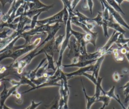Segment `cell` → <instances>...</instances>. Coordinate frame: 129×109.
<instances>
[{
	"label": "cell",
	"mask_w": 129,
	"mask_h": 109,
	"mask_svg": "<svg viewBox=\"0 0 129 109\" xmlns=\"http://www.w3.org/2000/svg\"><path fill=\"white\" fill-rule=\"evenodd\" d=\"M120 88L123 90V94L125 96L127 95L129 93V81L126 82L123 86L120 87Z\"/></svg>",
	"instance_id": "38"
},
{
	"label": "cell",
	"mask_w": 129,
	"mask_h": 109,
	"mask_svg": "<svg viewBox=\"0 0 129 109\" xmlns=\"http://www.w3.org/2000/svg\"><path fill=\"white\" fill-rule=\"evenodd\" d=\"M97 61V59L93 60L91 61H79L76 64H71L68 65H63L62 64V67L64 68H69V67H78V68H83L89 65L95 61Z\"/></svg>",
	"instance_id": "17"
},
{
	"label": "cell",
	"mask_w": 129,
	"mask_h": 109,
	"mask_svg": "<svg viewBox=\"0 0 129 109\" xmlns=\"http://www.w3.org/2000/svg\"><path fill=\"white\" fill-rule=\"evenodd\" d=\"M3 15V14L2 11L0 10V22H1V19H2V18Z\"/></svg>",
	"instance_id": "50"
},
{
	"label": "cell",
	"mask_w": 129,
	"mask_h": 109,
	"mask_svg": "<svg viewBox=\"0 0 129 109\" xmlns=\"http://www.w3.org/2000/svg\"><path fill=\"white\" fill-rule=\"evenodd\" d=\"M72 109H73V108H72Z\"/></svg>",
	"instance_id": "58"
},
{
	"label": "cell",
	"mask_w": 129,
	"mask_h": 109,
	"mask_svg": "<svg viewBox=\"0 0 129 109\" xmlns=\"http://www.w3.org/2000/svg\"><path fill=\"white\" fill-rule=\"evenodd\" d=\"M102 56L101 52L97 49L96 51L93 53H87L85 55H80L78 57L79 61H87L96 60Z\"/></svg>",
	"instance_id": "12"
},
{
	"label": "cell",
	"mask_w": 129,
	"mask_h": 109,
	"mask_svg": "<svg viewBox=\"0 0 129 109\" xmlns=\"http://www.w3.org/2000/svg\"><path fill=\"white\" fill-rule=\"evenodd\" d=\"M106 1L107 2V3L112 9H113L115 11H116V12H117L118 13L120 12V13L123 14V15H125V13H124L123 10H122L121 8L118 5V4L117 3L116 1H114V0H107V1Z\"/></svg>",
	"instance_id": "24"
},
{
	"label": "cell",
	"mask_w": 129,
	"mask_h": 109,
	"mask_svg": "<svg viewBox=\"0 0 129 109\" xmlns=\"http://www.w3.org/2000/svg\"><path fill=\"white\" fill-rule=\"evenodd\" d=\"M2 39H1V38H0V42H1V41H2Z\"/></svg>",
	"instance_id": "55"
},
{
	"label": "cell",
	"mask_w": 129,
	"mask_h": 109,
	"mask_svg": "<svg viewBox=\"0 0 129 109\" xmlns=\"http://www.w3.org/2000/svg\"><path fill=\"white\" fill-rule=\"evenodd\" d=\"M103 77H101L98 76L97 79V83L95 85V92L94 94L95 96L96 97V99L100 95L101 92L103 93V94H104L105 91L103 89L102 86H101V82L103 80Z\"/></svg>",
	"instance_id": "22"
},
{
	"label": "cell",
	"mask_w": 129,
	"mask_h": 109,
	"mask_svg": "<svg viewBox=\"0 0 129 109\" xmlns=\"http://www.w3.org/2000/svg\"><path fill=\"white\" fill-rule=\"evenodd\" d=\"M26 2L28 8V11L46 8L48 6L42 3L38 0L26 1Z\"/></svg>",
	"instance_id": "10"
},
{
	"label": "cell",
	"mask_w": 129,
	"mask_h": 109,
	"mask_svg": "<svg viewBox=\"0 0 129 109\" xmlns=\"http://www.w3.org/2000/svg\"><path fill=\"white\" fill-rule=\"evenodd\" d=\"M42 37H38L29 44H23L21 45L14 46L11 49L7 50L0 54V62L6 58H11L13 62L22 56L30 52L34 49L41 42Z\"/></svg>",
	"instance_id": "1"
},
{
	"label": "cell",
	"mask_w": 129,
	"mask_h": 109,
	"mask_svg": "<svg viewBox=\"0 0 129 109\" xmlns=\"http://www.w3.org/2000/svg\"><path fill=\"white\" fill-rule=\"evenodd\" d=\"M80 2V0H74V1H72V3H71V8L72 10L73 11H74L75 8L76 6L79 4V3Z\"/></svg>",
	"instance_id": "42"
},
{
	"label": "cell",
	"mask_w": 129,
	"mask_h": 109,
	"mask_svg": "<svg viewBox=\"0 0 129 109\" xmlns=\"http://www.w3.org/2000/svg\"><path fill=\"white\" fill-rule=\"evenodd\" d=\"M128 76H129V74H128Z\"/></svg>",
	"instance_id": "57"
},
{
	"label": "cell",
	"mask_w": 129,
	"mask_h": 109,
	"mask_svg": "<svg viewBox=\"0 0 129 109\" xmlns=\"http://www.w3.org/2000/svg\"><path fill=\"white\" fill-rule=\"evenodd\" d=\"M13 95H14L16 98V102L18 104H21L22 103V98L21 96V93L18 92L17 91H15L13 94Z\"/></svg>",
	"instance_id": "36"
},
{
	"label": "cell",
	"mask_w": 129,
	"mask_h": 109,
	"mask_svg": "<svg viewBox=\"0 0 129 109\" xmlns=\"http://www.w3.org/2000/svg\"><path fill=\"white\" fill-rule=\"evenodd\" d=\"M58 96H55L51 103L49 105L48 109H58Z\"/></svg>",
	"instance_id": "34"
},
{
	"label": "cell",
	"mask_w": 129,
	"mask_h": 109,
	"mask_svg": "<svg viewBox=\"0 0 129 109\" xmlns=\"http://www.w3.org/2000/svg\"><path fill=\"white\" fill-rule=\"evenodd\" d=\"M116 2L118 4V5L120 6V5L123 3V2H124V0H116Z\"/></svg>",
	"instance_id": "48"
},
{
	"label": "cell",
	"mask_w": 129,
	"mask_h": 109,
	"mask_svg": "<svg viewBox=\"0 0 129 109\" xmlns=\"http://www.w3.org/2000/svg\"><path fill=\"white\" fill-rule=\"evenodd\" d=\"M124 1H128V2H129V0H125Z\"/></svg>",
	"instance_id": "54"
},
{
	"label": "cell",
	"mask_w": 129,
	"mask_h": 109,
	"mask_svg": "<svg viewBox=\"0 0 129 109\" xmlns=\"http://www.w3.org/2000/svg\"><path fill=\"white\" fill-rule=\"evenodd\" d=\"M123 77V75H120L117 72H115L112 74V78L113 80L116 82H118L120 81V79L122 77Z\"/></svg>",
	"instance_id": "37"
},
{
	"label": "cell",
	"mask_w": 129,
	"mask_h": 109,
	"mask_svg": "<svg viewBox=\"0 0 129 109\" xmlns=\"http://www.w3.org/2000/svg\"><path fill=\"white\" fill-rule=\"evenodd\" d=\"M54 6V4L52 5H48V7H46V8H44L42 9H38V10H31V11H26L24 14L23 15L26 16L27 17H28V18L31 19L32 17L33 16H34V15L37 14L38 13H40V12H48V10L53 8Z\"/></svg>",
	"instance_id": "20"
},
{
	"label": "cell",
	"mask_w": 129,
	"mask_h": 109,
	"mask_svg": "<svg viewBox=\"0 0 129 109\" xmlns=\"http://www.w3.org/2000/svg\"><path fill=\"white\" fill-rule=\"evenodd\" d=\"M123 57H120V56H119L117 58H116L115 60L118 61V62H122L123 61Z\"/></svg>",
	"instance_id": "44"
},
{
	"label": "cell",
	"mask_w": 129,
	"mask_h": 109,
	"mask_svg": "<svg viewBox=\"0 0 129 109\" xmlns=\"http://www.w3.org/2000/svg\"><path fill=\"white\" fill-rule=\"evenodd\" d=\"M42 101H40L38 102H35L34 100H31V104L29 106V109H36L37 108L40 104H41Z\"/></svg>",
	"instance_id": "39"
},
{
	"label": "cell",
	"mask_w": 129,
	"mask_h": 109,
	"mask_svg": "<svg viewBox=\"0 0 129 109\" xmlns=\"http://www.w3.org/2000/svg\"><path fill=\"white\" fill-rule=\"evenodd\" d=\"M2 81L0 80V86H1V83H2Z\"/></svg>",
	"instance_id": "53"
},
{
	"label": "cell",
	"mask_w": 129,
	"mask_h": 109,
	"mask_svg": "<svg viewBox=\"0 0 129 109\" xmlns=\"http://www.w3.org/2000/svg\"><path fill=\"white\" fill-rule=\"evenodd\" d=\"M120 34V33H119V32H117L114 30L111 36L109 37V39L104 45V46L98 49V50L101 52L102 56H105L106 54L109 53V51H110V50L111 46L113 43H115L118 38V36Z\"/></svg>",
	"instance_id": "5"
},
{
	"label": "cell",
	"mask_w": 129,
	"mask_h": 109,
	"mask_svg": "<svg viewBox=\"0 0 129 109\" xmlns=\"http://www.w3.org/2000/svg\"><path fill=\"white\" fill-rule=\"evenodd\" d=\"M92 20L96 23L98 26H101L103 22V16L102 12L98 11V14L95 18L91 19Z\"/></svg>",
	"instance_id": "29"
},
{
	"label": "cell",
	"mask_w": 129,
	"mask_h": 109,
	"mask_svg": "<svg viewBox=\"0 0 129 109\" xmlns=\"http://www.w3.org/2000/svg\"><path fill=\"white\" fill-rule=\"evenodd\" d=\"M114 90H115V86H113L108 91H105V93L104 94L108 96L111 99L113 98L115 99L121 105V106L123 109H126V108L124 106V105L120 101L118 95H116L115 94Z\"/></svg>",
	"instance_id": "16"
},
{
	"label": "cell",
	"mask_w": 129,
	"mask_h": 109,
	"mask_svg": "<svg viewBox=\"0 0 129 109\" xmlns=\"http://www.w3.org/2000/svg\"><path fill=\"white\" fill-rule=\"evenodd\" d=\"M3 109H13V108L8 107V106H7L6 104H4V106H3Z\"/></svg>",
	"instance_id": "49"
},
{
	"label": "cell",
	"mask_w": 129,
	"mask_h": 109,
	"mask_svg": "<svg viewBox=\"0 0 129 109\" xmlns=\"http://www.w3.org/2000/svg\"><path fill=\"white\" fill-rule=\"evenodd\" d=\"M14 31H13L10 29H8L7 30H3L2 32H0V38L3 40V39H4L7 38L11 34H12V33Z\"/></svg>",
	"instance_id": "33"
},
{
	"label": "cell",
	"mask_w": 129,
	"mask_h": 109,
	"mask_svg": "<svg viewBox=\"0 0 129 109\" xmlns=\"http://www.w3.org/2000/svg\"><path fill=\"white\" fill-rule=\"evenodd\" d=\"M82 76H84L86 77V78H87L92 82H93L94 84V85H95L96 84V83H97V79H96L95 76L94 75H93L92 74L91 75V74H88L87 72H86V73H83Z\"/></svg>",
	"instance_id": "35"
},
{
	"label": "cell",
	"mask_w": 129,
	"mask_h": 109,
	"mask_svg": "<svg viewBox=\"0 0 129 109\" xmlns=\"http://www.w3.org/2000/svg\"><path fill=\"white\" fill-rule=\"evenodd\" d=\"M56 52L54 46V38L51 39L49 42H47L44 46L41 49L38 50L35 53V56H37L42 53H47L49 54L54 56V53Z\"/></svg>",
	"instance_id": "9"
},
{
	"label": "cell",
	"mask_w": 129,
	"mask_h": 109,
	"mask_svg": "<svg viewBox=\"0 0 129 109\" xmlns=\"http://www.w3.org/2000/svg\"><path fill=\"white\" fill-rule=\"evenodd\" d=\"M122 72L123 74H126L128 72V70L127 68H124L122 69Z\"/></svg>",
	"instance_id": "45"
},
{
	"label": "cell",
	"mask_w": 129,
	"mask_h": 109,
	"mask_svg": "<svg viewBox=\"0 0 129 109\" xmlns=\"http://www.w3.org/2000/svg\"><path fill=\"white\" fill-rule=\"evenodd\" d=\"M61 79L60 77H58L57 78H55V79H52L50 77L48 78V79L44 83L41 84V85L37 86H35L34 88H31L30 89L24 91L23 92L21 93V94H25L26 93H28L31 91L35 90V89H37L39 88H43V87H49V86H60V84L58 83V82L59 81H60Z\"/></svg>",
	"instance_id": "8"
},
{
	"label": "cell",
	"mask_w": 129,
	"mask_h": 109,
	"mask_svg": "<svg viewBox=\"0 0 129 109\" xmlns=\"http://www.w3.org/2000/svg\"><path fill=\"white\" fill-rule=\"evenodd\" d=\"M100 3H101L105 8L107 9L109 11V14L113 17V19L120 25L124 26L126 28H127L129 30V26L124 21V20L122 18V17L120 15L119 13L115 11L113 9H112L106 2V1H100Z\"/></svg>",
	"instance_id": "4"
},
{
	"label": "cell",
	"mask_w": 129,
	"mask_h": 109,
	"mask_svg": "<svg viewBox=\"0 0 129 109\" xmlns=\"http://www.w3.org/2000/svg\"><path fill=\"white\" fill-rule=\"evenodd\" d=\"M126 47H127L128 48H129V41L126 43V44H124Z\"/></svg>",
	"instance_id": "52"
},
{
	"label": "cell",
	"mask_w": 129,
	"mask_h": 109,
	"mask_svg": "<svg viewBox=\"0 0 129 109\" xmlns=\"http://www.w3.org/2000/svg\"><path fill=\"white\" fill-rule=\"evenodd\" d=\"M112 52H113L114 58L115 59L119 56V53H118V49H114L112 50Z\"/></svg>",
	"instance_id": "43"
},
{
	"label": "cell",
	"mask_w": 129,
	"mask_h": 109,
	"mask_svg": "<svg viewBox=\"0 0 129 109\" xmlns=\"http://www.w3.org/2000/svg\"><path fill=\"white\" fill-rule=\"evenodd\" d=\"M13 1H12V0H0V3L2 5V9H4L5 5L7 4H10L11 5L13 2Z\"/></svg>",
	"instance_id": "41"
},
{
	"label": "cell",
	"mask_w": 129,
	"mask_h": 109,
	"mask_svg": "<svg viewBox=\"0 0 129 109\" xmlns=\"http://www.w3.org/2000/svg\"><path fill=\"white\" fill-rule=\"evenodd\" d=\"M113 109H115V108L113 107Z\"/></svg>",
	"instance_id": "56"
},
{
	"label": "cell",
	"mask_w": 129,
	"mask_h": 109,
	"mask_svg": "<svg viewBox=\"0 0 129 109\" xmlns=\"http://www.w3.org/2000/svg\"><path fill=\"white\" fill-rule=\"evenodd\" d=\"M46 56V59L47 60V71L51 69L54 73L56 71V67L54 65V61L53 60V56L47 53H44Z\"/></svg>",
	"instance_id": "23"
},
{
	"label": "cell",
	"mask_w": 129,
	"mask_h": 109,
	"mask_svg": "<svg viewBox=\"0 0 129 109\" xmlns=\"http://www.w3.org/2000/svg\"><path fill=\"white\" fill-rule=\"evenodd\" d=\"M111 99L108 96L105 94H103L102 95H100L96 99V102H98V101L102 102L103 103V104L105 105L106 106H108V104H109L111 101Z\"/></svg>",
	"instance_id": "27"
},
{
	"label": "cell",
	"mask_w": 129,
	"mask_h": 109,
	"mask_svg": "<svg viewBox=\"0 0 129 109\" xmlns=\"http://www.w3.org/2000/svg\"><path fill=\"white\" fill-rule=\"evenodd\" d=\"M65 34L59 35L57 37L54 38V46L56 52H59V47L61 46L62 41L64 40Z\"/></svg>",
	"instance_id": "25"
},
{
	"label": "cell",
	"mask_w": 129,
	"mask_h": 109,
	"mask_svg": "<svg viewBox=\"0 0 129 109\" xmlns=\"http://www.w3.org/2000/svg\"><path fill=\"white\" fill-rule=\"evenodd\" d=\"M46 60V58H43L41 61V62L39 63V64H38V65L37 66V67L34 69L33 70H31V71H30L28 72H23L24 75L29 79H30L31 81L32 80H34L35 78H36V73L38 70V69L42 66V65H43V64L44 63V62Z\"/></svg>",
	"instance_id": "19"
},
{
	"label": "cell",
	"mask_w": 129,
	"mask_h": 109,
	"mask_svg": "<svg viewBox=\"0 0 129 109\" xmlns=\"http://www.w3.org/2000/svg\"><path fill=\"white\" fill-rule=\"evenodd\" d=\"M93 65H91L83 68H80L79 70L75 71V72H73L71 73H65L66 76H67V78H70L73 77H75V76H82L83 74L84 73H86L88 71H92L93 70Z\"/></svg>",
	"instance_id": "11"
},
{
	"label": "cell",
	"mask_w": 129,
	"mask_h": 109,
	"mask_svg": "<svg viewBox=\"0 0 129 109\" xmlns=\"http://www.w3.org/2000/svg\"><path fill=\"white\" fill-rule=\"evenodd\" d=\"M69 51L67 54V57L70 59H72L75 57H78L80 54L79 51V43L78 41L73 37L72 40H70L69 44Z\"/></svg>",
	"instance_id": "7"
},
{
	"label": "cell",
	"mask_w": 129,
	"mask_h": 109,
	"mask_svg": "<svg viewBox=\"0 0 129 109\" xmlns=\"http://www.w3.org/2000/svg\"><path fill=\"white\" fill-rule=\"evenodd\" d=\"M72 28L71 26V18H69L68 20L67 21V24L66 25V33H65V37L64 38L63 41L60 46V48L59 51V56L58 59L57 61L56 62V69H62V56L63 54L67 48V47L69 46V42L70 40V38L71 36L72 35L71 33V28Z\"/></svg>",
	"instance_id": "2"
},
{
	"label": "cell",
	"mask_w": 129,
	"mask_h": 109,
	"mask_svg": "<svg viewBox=\"0 0 129 109\" xmlns=\"http://www.w3.org/2000/svg\"><path fill=\"white\" fill-rule=\"evenodd\" d=\"M5 27L9 28L13 31H16L17 27V24H15L14 23H2L0 24V29H3Z\"/></svg>",
	"instance_id": "31"
},
{
	"label": "cell",
	"mask_w": 129,
	"mask_h": 109,
	"mask_svg": "<svg viewBox=\"0 0 129 109\" xmlns=\"http://www.w3.org/2000/svg\"><path fill=\"white\" fill-rule=\"evenodd\" d=\"M47 64H45L44 66H41L38 70L36 75V78H38L42 77L43 74L47 72Z\"/></svg>",
	"instance_id": "32"
},
{
	"label": "cell",
	"mask_w": 129,
	"mask_h": 109,
	"mask_svg": "<svg viewBox=\"0 0 129 109\" xmlns=\"http://www.w3.org/2000/svg\"><path fill=\"white\" fill-rule=\"evenodd\" d=\"M86 1V3H87V6H88V9L90 12V13L91 15H92L93 14V5H94V3H93V1H92V0H87V1Z\"/></svg>",
	"instance_id": "40"
},
{
	"label": "cell",
	"mask_w": 129,
	"mask_h": 109,
	"mask_svg": "<svg viewBox=\"0 0 129 109\" xmlns=\"http://www.w3.org/2000/svg\"><path fill=\"white\" fill-rule=\"evenodd\" d=\"M98 33L93 31H90L84 34V39L87 44L91 43L94 46H96V41L97 38Z\"/></svg>",
	"instance_id": "14"
},
{
	"label": "cell",
	"mask_w": 129,
	"mask_h": 109,
	"mask_svg": "<svg viewBox=\"0 0 129 109\" xmlns=\"http://www.w3.org/2000/svg\"><path fill=\"white\" fill-rule=\"evenodd\" d=\"M125 55V56H126V57L127 60H128V62H129V53H128V52H127Z\"/></svg>",
	"instance_id": "51"
},
{
	"label": "cell",
	"mask_w": 129,
	"mask_h": 109,
	"mask_svg": "<svg viewBox=\"0 0 129 109\" xmlns=\"http://www.w3.org/2000/svg\"><path fill=\"white\" fill-rule=\"evenodd\" d=\"M81 81L82 85L83 87V91L84 92L85 97V99L86 100V109H91V107L93 105V104L94 103H95V102H96V98L94 95L92 96H89L87 94L86 89H85L84 85L83 83L82 79H81Z\"/></svg>",
	"instance_id": "18"
},
{
	"label": "cell",
	"mask_w": 129,
	"mask_h": 109,
	"mask_svg": "<svg viewBox=\"0 0 129 109\" xmlns=\"http://www.w3.org/2000/svg\"><path fill=\"white\" fill-rule=\"evenodd\" d=\"M129 41V38H125L124 37V35L122 34H120L118 36L116 41L115 43L117 44L119 48L121 46L126 44Z\"/></svg>",
	"instance_id": "26"
},
{
	"label": "cell",
	"mask_w": 129,
	"mask_h": 109,
	"mask_svg": "<svg viewBox=\"0 0 129 109\" xmlns=\"http://www.w3.org/2000/svg\"><path fill=\"white\" fill-rule=\"evenodd\" d=\"M9 88L7 87V85L5 83H4V88L2 91L0 92V109H3L4 106L7 100V99L10 96L8 92Z\"/></svg>",
	"instance_id": "21"
},
{
	"label": "cell",
	"mask_w": 129,
	"mask_h": 109,
	"mask_svg": "<svg viewBox=\"0 0 129 109\" xmlns=\"http://www.w3.org/2000/svg\"><path fill=\"white\" fill-rule=\"evenodd\" d=\"M70 31L72 35L74 36V37L78 41L79 43L83 39L85 34L81 33L80 32L75 31L72 29V28H71Z\"/></svg>",
	"instance_id": "28"
},
{
	"label": "cell",
	"mask_w": 129,
	"mask_h": 109,
	"mask_svg": "<svg viewBox=\"0 0 129 109\" xmlns=\"http://www.w3.org/2000/svg\"><path fill=\"white\" fill-rule=\"evenodd\" d=\"M105 56H102L99 58L97 59V61H96V63L93 65V68L92 70V75H94L96 79H97V78L99 76V72L101 68V66L102 65V63L104 60Z\"/></svg>",
	"instance_id": "15"
},
{
	"label": "cell",
	"mask_w": 129,
	"mask_h": 109,
	"mask_svg": "<svg viewBox=\"0 0 129 109\" xmlns=\"http://www.w3.org/2000/svg\"><path fill=\"white\" fill-rule=\"evenodd\" d=\"M79 43V51L80 55H85L88 52L86 50V45L87 44L85 41L84 38Z\"/></svg>",
	"instance_id": "30"
},
{
	"label": "cell",
	"mask_w": 129,
	"mask_h": 109,
	"mask_svg": "<svg viewBox=\"0 0 129 109\" xmlns=\"http://www.w3.org/2000/svg\"><path fill=\"white\" fill-rule=\"evenodd\" d=\"M128 101H129V93L127 95H126L125 96V98L124 99V102L125 103H127Z\"/></svg>",
	"instance_id": "47"
},
{
	"label": "cell",
	"mask_w": 129,
	"mask_h": 109,
	"mask_svg": "<svg viewBox=\"0 0 129 109\" xmlns=\"http://www.w3.org/2000/svg\"><path fill=\"white\" fill-rule=\"evenodd\" d=\"M60 28H61V26L59 24V23H56L53 25H50L49 29L46 33H47V37L35 48L38 50V48L39 47H40L41 46L44 45L45 43H46L47 42H49L51 39L54 38H55L54 36H55L56 33L60 29Z\"/></svg>",
	"instance_id": "6"
},
{
	"label": "cell",
	"mask_w": 129,
	"mask_h": 109,
	"mask_svg": "<svg viewBox=\"0 0 129 109\" xmlns=\"http://www.w3.org/2000/svg\"><path fill=\"white\" fill-rule=\"evenodd\" d=\"M108 27L111 28L114 30V31L119 32L120 34H124L126 33L125 30H124L120 25L118 23H117L115 21V20L113 19V17L110 15V18L108 21Z\"/></svg>",
	"instance_id": "13"
},
{
	"label": "cell",
	"mask_w": 129,
	"mask_h": 109,
	"mask_svg": "<svg viewBox=\"0 0 129 109\" xmlns=\"http://www.w3.org/2000/svg\"><path fill=\"white\" fill-rule=\"evenodd\" d=\"M63 9L61 10L59 12L54 14V15L45 19L38 20L37 22L36 26H42L44 25H51L56 23H63Z\"/></svg>",
	"instance_id": "3"
},
{
	"label": "cell",
	"mask_w": 129,
	"mask_h": 109,
	"mask_svg": "<svg viewBox=\"0 0 129 109\" xmlns=\"http://www.w3.org/2000/svg\"><path fill=\"white\" fill-rule=\"evenodd\" d=\"M85 4L82 7V8L84 9V10H87L88 9V6H87V3H86V1H85Z\"/></svg>",
	"instance_id": "46"
}]
</instances>
